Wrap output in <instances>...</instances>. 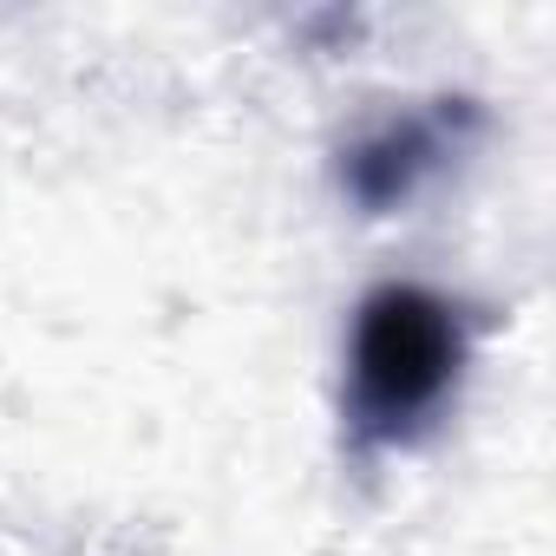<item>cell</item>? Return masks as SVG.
<instances>
[{
	"instance_id": "obj_1",
	"label": "cell",
	"mask_w": 556,
	"mask_h": 556,
	"mask_svg": "<svg viewBox=\"0 0 556 556\" xmlns=\"http://www.w3.org/2000/svg\"><path fill=\"white\" fill-rule=\"evenodd\" d=\"M478 321L432 282H374L348 321L341 432L354 458L413 452L458 400L471 374Z\"/></svg>"
},
{
	"instance_id": "obj_2",
	"label": "cell",
	"mask_w": 556,
	"mask_h": 556,
	"mask_svg": "<svg viewBox=\"0 0 556 556\" xmlns=\"http://www.w3.org/2000/svg\"><path fill=\"white\" fill-rule=\"evenodd\" d=\"M484 138V105L471 92H432L406 112L361 125L334 151V190L354 216H400L413 210L471 144Z\"/></svg>"
}]
</instances>
